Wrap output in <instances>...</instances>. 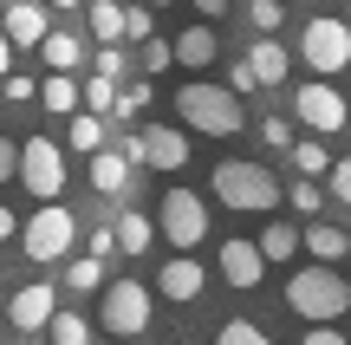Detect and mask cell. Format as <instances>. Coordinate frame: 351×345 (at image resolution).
Instances as JSON below:
<instances>
[{"mask_svg": "<svg viewBox=\"0 0 351 345\" xmlns=\"http://www.w3.org/2000/svg\"><path fill=\"white\" fill-rule=\"evenodd\" d=\"M156 235L176 248V254H189V248H202L208 241V202H202L195 189H169L163 202H156Z\"/></svg>", "mask_w": 351, "mask_h": 345, "instance_id": "cell-5", "label": "cell"}, {"mask_svg": "<svg viewBox=\"0 0 351 345\" xmlns=\"http://www.w3.org/2000/svg\"><path fill=\"white\" fill-rule=\"evenodd\" d=\"M0 33H7V46H39V39L52 33V20H46V7H33V0H7Z\"/></svg>", "mask_w": 351, "mask_h": 345, "instance_id": "cell-12", "label": "cell"}, {"mask_svg": "<svg viewBox=\"0 0 351 345\" xmlns=\"http://www.w3.org/2000/svg\"><path fill=\"white\" fill-rule=\"evenodd\" d=\"M345 7H351V0H345ZM345 26H351V20H345Z\"/></svg>", "mask_w": 351, "mask_h": 345, "instance_id": "cell-49", "label": "cell"}, {"mask_svg": "<svg viewBox=\"0 0 351 345\" xmlns=\"http://www.w3.org/2000/svg\"><path fill=\"white\" fill-rule=\"evenodd\" d=\"M228 91H234V98L261 91V78H254V65H247V59H234V65H228Z\"/></svg>", "mask_w": 351, "mask_h": 345, "instance_id": "cell-33", "label": "cell"}, {"mask_svg": "<svg viewBox=\"0 0 351 345\" xmlns=\"http://www.w3.org/2000/svg\"><path fill=\"white\" fill-rule=\"evenodd\" d=\"M111 248H117V241H111V222H98V228H91V261H104Z\"/></svg>", "mask_w": 351, "mask_h": 345, "instance_id": "cell-41", "label": "cell"}, {"mask_svg": "<svg viewBox=\"0 0 351 345\" xmlns=\"http://www.w3.org/2000/svg\"><path fill=\"white\" fill-rule=\"evenodd\" d=\"M261 143H274V150H293V124H287V117H267V124H261Z\"/></svg>", "mask_w": 351, "mask_h": 345, "instance_id": "cell-38", "label": "cell"}, {"mask_svg": "<svg viewBox=\"0 0 351 345\" xmlns=\"http://www.w3.org/2000/svg\"><path fill=\"white\" fill-rule=\"evenodd\" d=\"M345 104H351V91H345Z\"/></svg>", "mask_w": 351, "mask_h": 345, "instance_id": "cell-50", "label": "cell"}, {"mask_svg": "<svg viewBox=\"0 0 351 345\" xmlns=\"http://www.w3.org/2000/svg\"><path fill=\"white\" fill-rule=\"evenodd\" d=\"M261 274H267V261H261L254 241H228L221 248V281L228 287H261Z\"/></svg>", "mask_w": 351, "mask_h": 345, "instance_id": "cell-15", "label": "cell"}, {"mask_svg": "<svg viewBox=\"0 0 351 345\" xmlns=\"http://www.w3.org/2000/svg\"><path fill=\"white\" fill-rule=\"evenodd\" d=\"M176 111H182L189 130H208V137H234V130L247 124L241 98L228 85H208V78H189V85L176 91Z\"/></svg>", "mask_w": 351, "mask_h": 345, "instance_id": "cell-2", "label": "cell"}, {"mask_svg": "<svg viewBox=\"0 0 351 345\" xmlns=\"http://www.w3.org/2000/svg\"><path fill=\"white\" fill-rule=\"evenodd\" d=\"M247 65H254V78H261V85H280V78H287V46H280V39H254V52H247Z\"/></svg>", "mask_w": 351, "mask_h": 345, "instance_id": "cell-20", "label": "cell"}, {"mask_svg": "<svg viewBox=\"0 0 351 345\" xmlns=\"http://www.w3.org/2000/svg\"><path fill=\"white\" fill-rule=\"evenodd\" d=\"M137 163L182 169V163H189V137H182V130H169V124H150V130H137Z\"/></svg>", "mask_w": 351, "mask_h": 345, "instance_id": "cell-11", "label": "cell"}, {"mask_svg": "<svg viewBox=\"0 0 351 345\" xmlns=\"http://www.w3.org/2000/svg\"><path fill=\"white\" fill-rule=\"evenodd\" d=\"M46 333H52V345H91V320L85 313H52Z\"/></svg>", "mask_w": 351, "mask_h": 345, "instance_id": "cell-26", "label": "cell"}, {"mask_svg": "<svg viewBox=\"0 0 351 345\" xmlns=\"http://www.w3.org/2000/svg\"><path fill=\"white\" fill-rule=\"evenodd\" d=\"M300 248H306L313 261H345V254H351V235L339 228V222H313V228L300 235Z\"/></svg>", "mask_w": 351, "mask_h": 345, "instance_id": "cell-18", "label": "cell"}, {"mask_svg": "<svg viewBox=\"0 0 351 345\" xmlns=\"http://www.w3.org/2000/svg\"><path fill=\"white\" fill-rule=\"evenodd\" d=\"M13 235H20V215H13V209H7V202H0V248H7V241H13Z\"/></svg>", "mask_w": 351, "mask_h": 345, "instance_id": "cell-43", "label": "cell"}, {"mask_svg": "<svg viewBox=\"0 0 351 345\" xmlns=\"http://www.w3.org/2000/svg\"><path fill=\"white\" fill-rule=\"evenodd\" d=\"M202 287H208V267H202L195 254H176V261H163V267H156V294H163L169 307H189Z\"/></svg>", "mask_w": 351, "mask_h": 345, "instance_id": "cell-10", "label": "cell"}, {"mask_svg": "<svg viewBox=\"0 0 351 345\" xmlns=\"http://www.w3.org/2000/svg\"><path fill=\"white\" fill-rule=\"evenodd\" d=\"M300 52H306V65H313L319 78H326V72H345V65H351V26L345 20H306Z\"/></svg>", "mask_w": 351, "mask_h": 345, "instance_id": "cell-8", "label": "cell"}, {"mask_svg": "<svg viewBox=\"0 0 351 345\" xmlns=\"http://www.w3.org/2000/svg\"><path fill=\"white\" fill-rule=\"evenodd\" d=\"M46 7H85V0H46Z\"/></svg>", "mask_w": 351, "mask_h": 345, "instance_id": "cell-46", "label": "cell"}, {"mask_svg": "<svg viewBox=\"0 0 351 345\" xmlns=\"http://www.w3.org/2000/svg\"><path fill=\"white\" fill-rule=\"evenodd\" d=\"M85 20H91V39L98 46H117L124 39V7L117 0H85Z\"/></svg>", "mask_w": 351, "mask_h": 345, "instance_id": "cell-19", "label": "cell"}, {"mask_svg": "<svg viewBox=\"0 0 351 345\" xmlns=\"http://www.w3.org/2000/svg\"><path fill=\"white\" fill-rule=\"evenodd\" d=\"M254 248H261V261H287L293 248H300V228H293V222H267Z\"/></svg>", "mask_w": 351, "mask_h": 345, "instance_id": "cell-24", "label": "cell"}, {"mask_svg": "<svg viewBox=\"0 0 351 345\" xmlns=\"http://www.w3.org/2000/svg\"><path fill=\"white\" fill-rule=\"evenodd\" d=\"M137 65H143V72H163V65H176V52H169V39H143V46H137Z\"/></svg>", "mask_w": 351, "mask_h": 345, "instance_id": "cell-31", "label": "cell"}, {"mask_svg": "<svg viewBox=\"0 0 351 345\" xmlns=\"http://www.w3.org/2000/svg\"><path fill=\"white\" fill-rule=\"evenodd\" d=\"M0 98L26 104V98H39V85H33V78H26V72H7V78H0Z\"/></svg>", "mask_w": 351, "mask_h": 345, "instance_id": "cell-34", "label": "cell"}, {"mask_svg": "<svg viewBox=\"0 0 351 345\" xmlns=\"http://www.w3.org/2000/svg\"><path fill=\"white\" fill-rule=\"evenodd\" d=\"M208 189H215V202L234 209V215H267V209H280V182H274V169H267L261 156H228V163H215Z\"/></svg>", "mask_w": 351, "mask_h": 345, "instance_id": "cell-1", "label": "cell"}, {"mask_svg": "<svg viewBox=\"0 0 351 345\" xmlns=\"http://www.w3.org/2000/svg\"><path fill=\"white\" fill-rule=\"evenodd\" d=\"M293 169H300V176L306 182H319V176H326V169H332V150H326V143H319V137H293Z\"/></svg>", "mask_w": 351, "mask_h": 345, "instance_id": "cell-21", "label": "cell"}, {"mask_svg": "<svg viewBox=\"0 0 351 345\" xmlns=\"http://www.w3.org/2000/svg\"><path fill=\"white\" fill-rule=\"evenodd\" d=\"M215 345H274V339H267V333H261L254 320H228V326H221V339H215Z\"/></svg>", "mask_w": 351, "mask_h": 345, "instance_id": "cell-30", "label": "cell"}, {"mask_svg": "<svg viewBox=\"0 0 351 345\" xmlns=\"http://www.w3.org/2000/svg\"><path fill=\"white\" fill-rule=\"evenodd\" d=\"M20 241H26V261H65L72 254V241H78V215L65 202H39L33 215H26V228H20Z\"/></svg>", "mask_w": 351, "mask_h": 345, "instance_id": "cell-4", "label": "cell"}, {"mask_svg": "<svg viewBox=\"0 0 351 345\" xmlns=\"http://www.w3.org/2000/svg\"><path fill=\"white\" fill-rule=\"evenodd\" d=\"M143 104H150V85H124V91H117V104H111V111H117V117H137Z\"/></svg>", "mask_w": 351, "mask_h": 345, "instance_id": "cell-35", "label": "cell"}, {"mask_svg": "<svg viewBox=\"0 0 351 345\" xmlns=\"http://www.w3.org/2000/svg\"><path fill=\"white\" fill-rule=\"evenodd\" d=\"M13 176L26 182V195H39V202H59V189H65V150L52 137H26L20 143V169Z\"/></svg>", "mask_w": 351, "mask_h": 345, "instance_id": "cell-6", "label": "cell"}, {"mask_svg": "<svg viewBox=\"0 0 351 345\" xmlns=\"http://www.w3.org/2000/svg\"><path fill=\"white\" fill-rule=\"evenodd\" d=\"M247 20H254V39H274V26L287 20V7H280V0H254Z\"/></svg>", "mask_w": 351, "mask_h": 345, "instance_id": "cell-29", "label": "cell"}, {"mask_svg": "<svg viewBox=\"0 0 351 345\" xmlns=\"http://www.w3.org/2000/svg\"><path fill=\"white\" fill-rule=\"evenodd\" d=\"M52 313H59V300H52V287H39V281H33V287H20V294L7 300V320L20 326V333H46Z\"/></svg>", "mask_w": 351, "mask_h": 345, "instance_id": "cell-13", "label": "cell"}, {"mask_svg": "<svg viewBox=\"0 0 351 345\" xmlns=\"http://www.w3.org/2000/svg\"><path fill=\"white\" fill-rule=\"evenodd\" d=\"M39 104H46V111H65V117H72V111H78V78H72V72H52L46 85H39Z\"/></svg>", "mask_w": 351, "mask_h": 345, "instance_id": "cell-23", "label": "cell"}, {"mask_svg": "<svg viewBox=\"0 0 351 345\" xmlns=\"http://www.w3.org/2000/svg\"><path fill=\"white\" fill-rule=\"evenodd\" d=\"M13 169H20V143L0 137V182H13Z\"/></svg>", "mask_w": 351, "mask_h": 345, "instance_id": "cell-40", "label": "cell"}, {"mask_svg": "<svg viewBox=\"0 0 351 345\" xmlns=\"http://www.w3.org/2000/svg\"><path fill=\"white\" fill-rule=\"evenodd\" d=\"M111 241H117V254H143V248L156 241V222L143 215V209H124V215L111 222Z\"/></svg>", "mask_w": 351, "mask_h": 345, "instance_id": "cell-17", "label": "cell"}, {"mask_svg": "<svg viewBox=\"0 0 351 345\" xmlns=\"http://www.w3.org/2000/svg\"><path fill=\"white\" fill-rule=\"evenodd\" d=\"M124 52H117V46H98V78H111V85H117V78H124Z\"/></svg>", "mask_w": 351, "mask_h": 345, "instance_id": "cell-39", "label": "cell"}, {"mask_svg": "<svg viewBox=\"0 0 351 345\" xmlns=\"http://www.w3.org/2000/svg\"><path fill=\"white\" fill-rule=\"evenodd\" d=\"M287 307L300 313V320H339L351 307V281L332 274V267H300L287 281Z\"/></svg>", "mask_w": 351, "mask_h": 345, "instance_id": "cell-3", "label": "cell"}, {"mask_svg": "<svg viewBox=\"0 0 351 345\" xmlns=\"http://www.w3.org/2000/svg\"><path fill=\"white\" fill-rule=\"evenodd\" d=\"M287 202L300 209V215H319V182H306V176H300V182L287 189Z\"/></svg>", "mask_w": 351, "mask_h": 345, "instance_id": "cell-36", "label": "cell"}, {"mask_svg": "<svg viewBox=\"0 0 351 345\" xmlns=\"http://www.w3.org/2000/svg\"><path fill=\"white\" fill-rule=\"evenodd\" d=\"M182 345H202V339H182Z\"/></svg>", "mask_w": 351, "mask_h": 345, "instance_id": "cell-48", "label": "cell"}, {"mask_svg": "<svg viewBox=\"0 0 351 345\" xmlns=\"http://www.w3.org/2000/svg\"><path fill=\"white\" fill-rule=\"evenodd\" d=\"M91 189L98 195H124L130 189V156L124 150H91Z\"/></svg>", "mask_w": 351, "mask_h": 345, "instance_id": "cell-16", "label": "cell"}, {"mask_svg": "<svg viewBox=\"0 0 351 345\" xmlns=\"http://www.w3.org/2000/svg\"><path fill=\"white\" fill-rule=\"evenodd\" d=\"M13 72V46H7V33H0V78Z\"/></svg>", "mask_w": 351, "mask_h": 345, "instance_id": "cell-45", "label": "cell"}, {"mask_svg": "<svg viewBox=\"0 0 351 345\" xmlns=\"http://www.w3.org/2000/svg\"><path fill=\"white\" fill-rule=\"evenodd\" d=\"M326 176H332V195L351 209V156H332V169H326Z\"/></svg>", "mask_w": 351, "mask_h": 345, "instance_id": "cell-37", "label": "cell"}, {"mask_svg": "<svg viewBox=\"0 0 351 345\" xmlns=\"http://www.w3.org/2000/svg\"><path fill=\"white\" fill-rule=\"evenodd\" d=\"M65 143L72 150H104V117H91V111H72V130H65Z\"/></svg>", "mask_w": 351, "mask_h": 345, "instance_id": "cell-25", "label": "cell"}, {"mask_svg": "<svg viewBox=\"0 0 351 345\" xmlns=\"http://www.w3.org/2000/svg\"><path fill=\"white\" fill-rule=\"evenodd\" d=\"M280 7H287V0H280Z\"/></svg>", "mask_w": 351, "mask_h": 345, "instance_id": "cell-51", "label": "cell"}, {"mask_svg": "<svg viewBox=\"0 0 351 345\" xmlns=\"http://www.w3.org/2000/svg\"><path fill=\"white\" fill-rule=\"evenodd\" d=\"M143 326H150V287L143 281H111L104 287V333L137 339Z\"/></svg>", "mask_w": 351, "mask_h": 345, "instance_id": "cell-9", "label": "cell"}, {"mask_svg": "<svg viewBox=\"0 0 351 345\" xmlns=\"http://www.w3.org/2000/svg\"><path fill=\"white\" fill-rule=\"evenodd\" d=\"M300 345H345V333H332V326H313V333H306Z\"/></svg>", "mask_w": 351, "mask_h": 345, "instance_id": "cell-42", "label": "cell"}, {"mask_svg": "<svg viewBox=\"0 0 351 345\" xmlns=\"http://www.w3.org/2000/svg\"><path fill=\"white\" fill-rule=\"evenodd\" d=\"M124 39H137V46H143V39H156V13L150 7H124Z\"/></svg>", "mask_w": 351, "mask_h": 345, "instance_id": "cell-32", "label": "cell"}, {"mask_svg": "<svg viewBox=\"0 0 351 345\" xmlns=\"http://www.w3.org/2000/svg\"><path fill=\"white\" fill-rule=\"evenodd\" d=\"M65 287H72V294H98L104 287V261H91V254L65 261Z\"/></svg>", "mask_w": 351, "mask_h": 345, "instance_id": "cell-27", "label": "cell"}, {"mask_svg": "<svg viewBox=\"0 0 351 345\" xmlns=\"http://www.w3.org/2000/svg\"><path fill=\"white\" fill-rule=\"evenodd\" d=\"M150 7H176V0H150Z\"/></svg>", "mask_w": 351, "mask_h": 345, "instance_id": "cell-47", "label": "cell"}, {"mask_svg": "<svg viewBox=\"0 0 351 345\" xmlns=\"http://www.w3.org/2000/svg\"><path fill=\"white\" fill-rule=\"evenodd\" d=\"M169 52H176V65H189V72H208L215 52H221V39H215V26L202 20V26H189L182 39H169Z\"/></svg>", "mask_w": 351, "mask_h": 345, "instance_id": "cell-14", "label": "cell"}, {"mask_svg": "<svg viewBox=\"0 0 351 345\" xmlns=\"http://www.w3.org/2000/svg\"><path fill=\"white\" fill-rule=\"evenodd\" d=\"M293 117H300L313 137H339L345 117H351V104H345V91H332L326 78H313V85L293 91Z\"/></svg>", "mask_w": 351, "mask_h": 345, "instance_id": "cell-7", "label": "cell"}, {"mask_svg": "<svg viewBox=\"0 0 351 345\" xmlns=\"http://www.w3.org/2000/svg\"><path fill=\"white\" fill-rule=\"evenodd\" d=\"M195 7H202V20H221V13H228V0H195Z\"/></svg>", "mask_w": 351, "mask_h": 345, "instance_id": "cell-44", "label": "cell"}, {"mask_svg": "<svg viewBox=\"0 0 351 345\" xmlns=\"http://www.w3.org/2000/svg\"><path fill=\"white\" fill-rule=\"evenodd\" d=\"M39 59H46L52 72H78V59H85V46H78L72 33H46V39H39Z\"/></svg>", "mask_w": 351, "mask_h": 345, "instance_id": "cell-22", "label": "cell"}, {"mask_svg": "<svg viewBox=\"0 0 351 345\" xmlns=\"http://www.w3.org/2000/svg\"><path fill=\"white\" fill-rule=\"evenodd\" d=\"M111 104H117V85H111V78H91V85H78V111L98 117V111H111Z\"/></svg>", "mask_w": 351, "mask_h": 345, "instance_id": "cell-28", "label": "cell"}]
</instances>
